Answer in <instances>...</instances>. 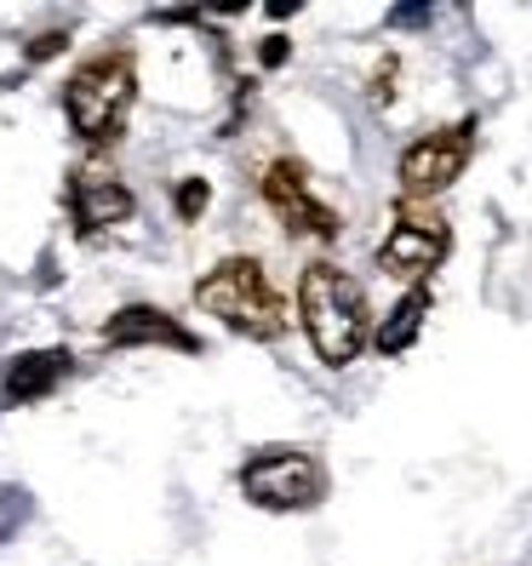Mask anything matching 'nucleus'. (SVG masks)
Returning <instances> with one entry per match:
<instances>
[{
	"label": "nucleus",
	"instance_id": "f257e3e1",
	"mask_svg": "<svg viewBox=\"0 0 532 566\" xmlns=\"http://www.w3.org/2000/svg\"><path fill=\"white\" fill-rule=\"evenodd\" d=\"M298 321L310 332L315 360L332 366V373L361 360V349L373 344V326H378V315L367 304V286L332 258L304 263V275H298Z\"/></svg>",
	"mask_w": 532,
	"mask_h": 566
},
{
	"label": "nucleus",
	"instance_id": "f03ea898",
	"mask_svg": "<svg viewBox=\"0 0 532 566\" xmlns=\"http://www.w3.org/2000/svg\"><path fill=\"white\" fill-rule=\"evenodd\" d=\"M195 304H201L207 315H218L229 332L252 338V344H275L286 332V321H292L275 281H270V270H263L258 258H247V252L212 263V270L195 281Z\"/></svg>",
	"mask_w": 532,
	"mask_h": 566
},
{
	"label": "nucleus",
	"instance_id": "7ed1b4c3",
	"mask_svg": "<svg viewBox=\"0 0 532 566\" xmlns=\"http://www.w3.org/2000/svg\"><path fill=\"white\" fill-rule=\"evenodd\" d=\"M132 104H138V57L132 52H97L63 81V115L92 149L121 144Z\"/></svg>",
	"mask_w": 532,
	"mask_h": 566
},
{
	"label": "nucleus",
	"instance_id": "20e7f679",
	"mask_svg": "<svg viewBox=\"0 0 532 566\" xmlns=\"http://www.w3.org/2000/svg\"><path fill=\"white\" fill-rule=\"evenodd\" d=\"M241 492L247 504L275 510V515L315 510L326 497V463L304 447H263L241 463Z\"/></svg>",
	"mask_w": 532,
	"mask_h": 566
},
{
	"label": "nucleus",
	"instance_id": "39448f33",
	"mask_svg": "<svg viewBox=\"0 0 532 566\" xmlns=\"http://www.w3.org/2000/svg\"><path fill=\"white\" fill-rule=\"evenodd\" d=\"M476 155V120H458V126H436L413 138L395 160V189H401V207H429L436 195H447L463 166Z\"/></svg>",
	"mask_w": 532,
	"mask_h": 566
},
{
	"label": "nucleus",
	"instance_id": "423d86ee",
	"mask_svg": "<svg viewBox=\"0 0 532 566\" xmlns=\"http://www.w3.org/2000/svg\"><path fill=\"white\" fill-rule=\"evenodd\" d=\"M452 252V229L441 212L429 207H401L389 223V235L378 241V270L389 281H407V286H424L429 275L441 270V258Z\"/></svg>",
	"mask_w": 532,
	"mask_h": 566
},
{
	"label": "nucleus",
	"instance_id": "0eeeda50",
	"mask_svg": "<svg viewBox=\"0 0 532 566\" xmlns=\"http://www.w3.org/2000/svg\"><path fill=\"white\" fill-rule=\"evenodd\" d=\"M263 207H270L281 218L286 235H310V241H338L344 223L338 212H332L326 201H315V184H310V166L298 155H281L263 166Z\"/></svg>",
	"mask_w": 532,
	"mask_h": 566
},
{
	"label": "nucleus",
	"instance_id": "6e6552de",
	"mask_svg": "<svg viewBox=\"0 0 532 566\" xmlns=\"http://www.w3.org/2000/svg\"><path fill=\"white\" fill-rule=\"evenodd\" d=\"M63 195H70V223H75L81 241H97L104 229H115V223H126L132 212H138L132 189L115 178V166L104 155L81 160L70 172V189H63Z\"/></svg>",
	"mask_w": 532,
	"mask_h": 566
},
{
	"label": "nucleus",
	"instance_id": "1a4fd4ad",
	"mask_svg": "<svg viewBox=\"0 0 532 566\" xmlns=\"http://www.w3.org/2000/svg\"><path fill=\"white\" fill-rule=\"evenodd\" d=\"M144 344H160V349H178V355H201V338L166 315L160 304H126L104 321V349H144Z\"/></svg>",
	"mask_w": 532,
	"mask_h": 566
},
{
	"label": "nucleus",
	"instance_id": "9d476101",
	"mask_svg": "<svg viewBox=\"0 0 532 566\" xmlns=\"http://www.w3.org/2000/svg\"><path fill=\"white\" fill-rule=\"evenodd\" d=\"M75 373V355L70 349H29L12 355L7 373H0V407H35L46 395Z\"/></svg>",
	"mask_w": 532,
	"mask_h": 566
},
{
	"label": "nucleus",
	"instance_id": "9b49d317",
	"mask_svg": "<svg viewBox=\"0 0 532 566\" xmlns=\"http://www.w3.org/2000/svg\"><path fill=\"white\" fill-rule=\"evenodd\" d=\"M429 304H436V286H407V297L395 304L378 326H373V349L384 355V360H395V355H407L413 349V338L424 332V315H429Z\"/></svg>",
	"mask_w": 532,
	"mask_h": 566
},
{
	"label": "nucleus",
	"instance_id": "f8f14e48",
	"mask_svg": "<svg viewBox=\"0 0 532 566\" xmlns=\"http://www.w3.org/2000/svg\"><path fill=\"white\" fill-rule=\"evenodd\" d=\"M173 207H178V218H184V223H195V218H201V212L212 207V184H207V178H184V184H178V195H173Z\"/></svg>",
	"mask_w": 532,
	"mask_h": 566
},
{
	"label": "nucleus",
	"instance_id": "ddd939ff",
	"mask_svg": "<svg viewBox=\"0 0 532 566\" xmlns=\"http://www.w3.org/2000/svg\"><path fill=\"white\" fill-rule=\"evenodd\" d=\"M286 57H292V41H286V35H270V41L258 46V63H263V70H281Z\"/></svg>",
	"mask_w": 532,
	"mask_h": 566
},
{
	"label": "nucleus",
	"instance_id": "4468645a",
	"mask_svg": "<svg viewBox=\"0 0 532 566\" xmlns=\"http://www.w3.org/2000/svg\"><path fill=\"white\" fill-rule=\"evenodd\" d=\"M63 29H46V35H35V46H29V63H41V57H52V52H63Z\"/></svg>",
	"mask_w": 532,
	"mask_h": 566
},
{
	"label": "nucleus",
	"instance_id": "2eb2a0df",
	"mask_svg": "<svg viewBox=\"0 0 532 566\" xmlns=\"http://www.w3.org/2000/svg\"><path fill=\"white\" fill-rule=\"evenodd\" d=\"M395 75H401V63H395V57H384V63H378V75H373V97H378V104L389 97V81H395Z\"/></svg>",
	"mask_w": 532,
	"mask_h": 566
},
{
	"label": "nucleus",
	"instance_id": "dca6fc26",
	"mask_svg": "<svg viewBox=\"0 0 532 566\" xmlns=\"http://www.w3.org/2000/svg\"><path fill=\"white\" fill-rule=\"evenodd\" d=\"M395 23H429V12L424 7H407V12H395Z\"/></svg>",
	"mask_w": 532,
	"mask_h": 566
}]
</instances>
